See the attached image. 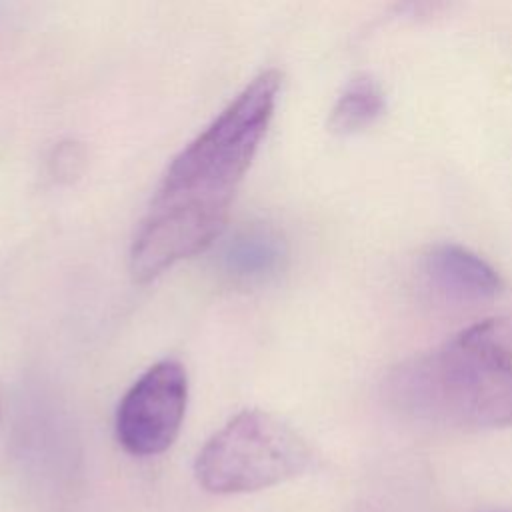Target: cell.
I'll use <instances>...</instances> for the list:
<instances>
[{"label":"cell","instance_id":"obj_1","mask_svg":"<svg viewBox=\"0 0 512 512\" xmlns=\"http://www.w3.org/2000/svg\"><path fill=\"white\" fill-rule=\"evenodd\" d=\"M282 74H258L170 164L130 248L134 280L148 282L204 250L224 228L234 194L272 120Z\"/></svg>","mask_w":512,"mask_h":512},{"label":"cell","instance_id":"obj_2","mask_svg":"<svg viewBox=\"0 0 512 512\" xmlns=\"http://www.w3.org/2000/svg\"><path fill=\"white\" fill-rule=\"evenodd\" d=\"M404 416L458 430L512 426V326L476 322L396 366L384 382Z\"/></svg>","mask_w":512,"mask_h":512},{"label":"cell","instance_id":"obj_3","mask_svg":"<svg viewBox=\"0 0 512 512\" xmlns=\"http://www.w3.org/2000/svg\"><path fill=\"white\" fill-rule=\"evenodd\" d=\"M310 462L312 450L294 428L268 412L244 410L202 446L194 472L212 494H240L286 482Z\"/></svg>","mask_w":512,"mask_h":512},{"label":"cell","instance_id":"obj_4","mask_svg":"<svg viewBox=\"0 0 512 512\" xmlns=\"http://www.w3.org/2000/svg\"><path fill=\"white\" fill-rule=\"evenodd\" d=\"M188 400L186 370L176 360L150 366L124 394L116 412V438L132 456H154L176 440Z\"/></svg>","mask_w":512,"mask_h":512},{"label":"cell","instance_id":"obj_5","mask_svg":"<svg viewBox=\"0 0 512 512\" xmlns=\"http://www.w3.org/2000/svg\"><path fill=\"white\" fill-rule=\"evenodd\" d=\"M428 284L444 298L482 302L502 290L500 274L478 254L458 244H436L422 258Z\"/></svg>","mask_w":512,"mask_h":512},{"label":"cell","instance_id":"obj_6","mask_svg":"<svg viewBox=\"0 0 512 512\" xmlns=\"http://www.w3.org/2000/svg\"><path fill=\"white\" fill-rule=\"evenodd\" d=\"M286 256V242L276 228L268 224H248L226 242L222 250V270L238 284H262L284 268Z\"/></svg>","mask_w":512,"mask_h":512},{"label":"cell","instance_id":"obj_7","mask_svg":"<svg viewBox=\"0 0 512 512\" xmlns=\"http://www.w3.org/2000/svg\"><path fill=\"white\" fill-rule=\"evenodd\" d=\"M386 108L382 86L368 74L354 76L340 92L330 118L328 128L338 136L358 134L370 128Z\"/></svg>","mask_w":512,"mask_h":512},{"label":"cell","instance_id":"obj_8","mask_svg":"<svg viewBox=\"0 0 512 512\" xmlns=\"http://www.w3.org/2000/svg\"><path fill=\"white\" fill-rule=\"evenodd\" d=\"M50 164L58 180H72L84 166V150L76 142H64L54 150Z\"/></svg>","mask_w":512,"mask_h":512}]
</instances>
